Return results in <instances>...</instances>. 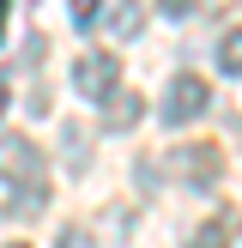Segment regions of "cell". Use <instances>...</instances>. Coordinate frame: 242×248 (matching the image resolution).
<instances>
[{
  "label": "cell",
  "instance_id": "cell-12",
  "mask_svg": "<svg viewBox=\"0 0 242 248\" xmlns=\"http://www.w3.org/2000/svg\"><path fill=\"white\" fill-rule=\"evenodd\" d=\"M139 194H157V157H139Z\"/></svg>",
  "mask_w": 242,
  "mask_h": 248
},
{
  "label": "cell",
  "instance_id": "cell-5",
  "mask_svg": "<svg viewBox=\"0 0 242 248\" xmlns=\"http://www.w3.org/2000/svg\"><path fill=\"white\" fill-rule=\"evenodd\" d=\"M139 115H145V103H139V91H127V85H121V91L103 103V127H109V133H127V127H139Z\"/></svg>",
  "mask_w": 242,
  "mask_h": 248
},
{
  "label": "cell",
  "instance_id": "cell-6",
  "mask_svg": "<svg viewBox=\"0 0 242 248\" xmlns=\"http://www.w3.org/2000/svg\"><path fill=\"white\" fill-rule=\"evenodd\" d=\"M103 24H109V36H139V24H145V12H139V0H103Z\"/></svg>",
  "mask_w": 242,
  "mask_h": 248
},
{
  "label": "cell",
  "instance_id": "cell-19",
  "mask_svg": "<svg viewBox=\"0 0 242 248\" xmlns=\"http://www.w3.org/2000/svg\"><path fill=\"white\" fill-rule=\"evenodd\" d=\"M24 6H36V0H24Z\"/></svg>",
  "mask_w": 242,
  "mask_h": 248
},
{
  "label": "cell",
  "instance_id": "cell-2",
  "mask_svg": "<svg viewBox=\"0 0 242 248\" xmlns=\"http://www.w3.org/2000/svg\"><path fill=\"white\" fill-rule=\"evenodd\" d=\"M115 85H121V61L109 55V48H91V55L73 61V91H79V97L109 103V97H115Z\"/></svg>",
  "mask_w": 242,
  "mask_h": 248
},
{
  "label": "cell",
  "instance_id": "cell-3",
  "mask_svg": "<svg viewBox=\"0 0 242 248\" xmlns=\"http://www.w3.org/2000/svg\"><path fill=\"white\" fill-rule=\"evenodd\" d=\"M169 170H176V176L188 182L194 194H206V188H218V176H224V152H218L212 140L182 145V152H169Z\"/></svg>",
  "mask_w": 242,
  "mask_h": 248
},
{
  "label": "cell",
  "instance_id": "cell-10",
  "mask_svg": "<svg viewBox=\"0 0 242 248\" xmlns=\"http://www.w3.org/2000/svg\"><path fill=\"white\" fill-rule=\"evenodd\" d=\"M43 206H48V182H43V188H18L6 200V218H36Z\"/></svg>",
  "mask_w": 242,
  "mask_h": 248
},
{
  "label": "cell",
  "instance_id": "cell-13",
  "mask_svg": "<svg viewBox=\"0 0 242 248\" xmlns=\"http://www.w3.org/2000/svg\"><path fill=\"white\" fill-rule=\"evenodd\" d=\"M157 12H164V18H188L194 0H157Z\"/></svg>",
  "mask_w": 242,
  "mask_h": 248
},
{
  "label": "cell",
  "instance_id": "cell-17",
  "mask_svg": "<svg viewBox=\"0 0 242 248\" xmlns=\"http://www.w3.org/2000/svg\"><path fill=\"white\" fill-rule=\"evenodd\" d=\"M212 6H218V12H236V6H242V0H212Z\"/></svg>",
  "mask_w": 242,
  "mask_h": 248
},
{
  "label": "cell",
  "instance_id": "cell-14",
  "mask_svg": "<svg viewBox=\"0 0 242 248\" xmlns=\"http://www.w3.org/2000/svg\"><path fill=\"white\" fill-rule=\"evenodd\" d=\"M55 248H85V236H79V230H60V242Z\"/></svg>",
  "mask_w": 242,
  "mask_h": 248
},
{
  "label": "cell",
  "instance_id": "cell-1",
  "mask_svg": "<svg viewBox=\"0 0 242 248\" xmlns=\"http://www.w3.org/2000/svg\"><path fill=\"white\" fill-rule=\"evenodd\" d=\"M206 103H212V85L194 79V73H176V79L164 85V103H157V115H164V127H188V121L206 115Z\"/></svg>",
  "mask_w": 242,
  "mask_h": 248
},
{
  "label": "cell",
  "instance_id": "cell-7",
  "mask_svg": "<svg viewBox=\"0 0 242 248\" xmlns=\"http://www.w3.org/2000/svg\"><path fill=\"white\" fill-rule=\"evenodd\" d=\"M230 242H236V218H230V212L194 224V236H188V248H230Z\"/></svg>",
  "mask_w": 242,
  "mask_h": 248
},
{
  "label": "cell",
  "instance_id": "cell-18",
  "mask_svg": "<svg viewBox=\"0 0 242 248\" xmlns=\"http://www.w3.org/2000/svg\"><path fill=\"white\" fill-rule=\"evenodd\" d=\"M6 248H30V242H6Z\"/></svg>",
  "mask_w": 242,
  "mask_h": 248
},
{
  "label": "cell",
  "instance_id": "cell-15",
  "mask_svg": "<svg viewBox=\"0 0 242 248\" xmlns=\"http://www.w3.org/2000/svg\"><path fill=\"white\" fill-rule=\"evenodd\" d=\"M6 103H12V85H6V79H0V115H6Z\"/></svg>",
  "mask_w": 242,
  "mask_h": 248
},
{
  "label": "cell",
  "instance_id": "cell-4",
  "mask_svg": "<svg viewBox=\"0 0 242 248\" xmlns=\"http://www.w3.org/2000/svg\"><path fill=\"white\" fill-rule=\"evenodd\" d=\"M0 176L18 182V188H43L48 164H43V152H36L24 133H6V140H0Z\"/></svg>",
  "mask_w": 242,
  "mask_h": 248
},
{
  "label": "cell",
  "instance_id": "cell-8",
  "mask_svg": "<svg viewBox=\"0 0 242 248\" xmlns=\"http://www.w3.org/2000/svg\"><path fill=\"white\" fill-rule=\"evenodd\" d=\"M212 61H218V73H224V79H242V24H236V31H224V36H218Z\"/></svg>",
  "mask_w": 242,
  "mask_h": 248
},
{
  "label": "cell",
  "instance_id": "cell-16",
  "mask_svg": "<svg viewBox=\"0 0 242 248\" xmlns=\"http://www.w3.org/2000/svg\"><path fill=\"white\" fill-rule=\"evenodd\" d=\"M6 6H12V0H0V43H6Z\"/></svg>",
  "mask_w": 242,
  "mask_h": 248
},
{
  "label": "cell",
  "instance_id": "cell-11",
  "mask_svg": "<svg viewBox=\"0 0 242 248\" xmlns=\"http://www.w3.org/2000/svg\"><path fill=\"white\" fill-rule=\"evenodd\" d=\"M67 18H73V24H79V31H85V24L97 18V0H73V6H67Z\"/></svg>",
  "mask_w": 242,
  "mask_h": 248
},
{
  "label": "cell",
  "instance_id": "cell-9",
  "mask_svg": "<svg viewBox=\"0 0 242 248\" xmlns=\"http://www.w3.org/2000/svg\"><path fill=\"white\" fill-rule=\"evenodd\" d=\"M60 157H67V170L91 164V127H67V133H60Z\"/></svg>",
  "mask_w": 242,
  "mask_h": 248
}]
</instances>
